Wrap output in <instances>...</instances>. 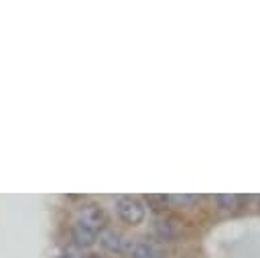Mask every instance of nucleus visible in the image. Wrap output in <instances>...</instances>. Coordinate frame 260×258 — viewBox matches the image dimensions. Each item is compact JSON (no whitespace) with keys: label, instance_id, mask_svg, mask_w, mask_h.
Wrapping results in <instances>:
<instances>
[{"label":"nucleus","instance_id":"423d86ee","mask_svg":"<svg viewBox=\"0 0 260 258\" xmlns=\"http://www.w3.org/2000/svg\"><path fill=\"white\" fill-rule=\"evenodd\" d=\"M215 201H217V205H219L221 209L232 211V209L236 207V203H238V195H232V193H217V195H215Z\"/></svg>","mask_w":260,"mask_h":258},{"label":"nucleus","instance_id":"0eeeda50","mask_svg":"<svg viewBox=\"0 0 260 258\" xmlns=\"http://www.w3.org/2000/svg\"><path fill=\"white\" fill-rule=\"evenodd\" d=\"M154 230H156V234H158L162 240H171V238L175 236V232H173V228H171L169 221H156V223H154Z\"/></svg>","mask_w":260,"mask_h":258},{"label":"nucleus","instance_id":"6e6552de","mask_svg":"<svg viewBox=\"0 0 260 258\" xmlns=\"http://www.w3.org/2000/svg\"><path fill=\"white\" fill-rule=\"evenodd\" d=\"M175 199H177L179 203H185V205H189V203L197 201L199 197H197V195H175Z\"/></svg>","mask_w":260,"mask_h":258},{"label":"nucleus","instance_id":"f03ea898","mask_svg":"<svg viewBox=\"0 0 260 258\" xmlns=\"http://www.w3.org/2000/svg\"><path fill=\"white\" fill-rule=\"evenodd\" d=\"M116 211H118L120 219L126 221L128 225H138L146 215L144 203L136 197H130V195H124L116 201Z\"/></svg>","mask_w":260,"mask_h":258},{"label":"nucleus","instance_id":"20e7f679","mask_svg":"<svg viewBox=\"0 0 260 258\" xmlns=\"http://www.w3.org/2000/svg\"><path fill=\"white\" fill-rule=\"evenodd\" d=\"M71 238H73V242H75L77 246H81V248H87V246H91V244L98 240V236H95L93 232L85 230V228L79 225V223H75V225L71 228Z\"/></svg>","mask_w":260,"mask_h":258},{"label":"nucleus","instance_id":"39448f33","mask_svg":"<svg viewBox=\"0 0 260 258\" xmlns=\"http://www.w3.org/2000/svg\"><path fill=\"white\" fill-rule=\"evenodd\" d=\"M132 258H158V254L148 242H136L132 248Z\"/></svg>","mask_w":260,"mask_h":258},{"label":"nucleus","instance_id":"1a4fd4ad","mask_svg":"<svg viewBox=\"0 0 260 258\" xmlns=\"http://www.w3.org/2000/svg\"><path fill=\"white\" fill-rule=\"evenodd\" d=\"M89 258H98V256H89Z\"/></svg>","mask_w":260,"mask_h":258},{"label":"nucleus","instance_id":"7ed1b4c3","mask_svg":"<svg viewBox=\"0 0 260 258\" xmlns=\"http://www.w3.org/2000/svg\"><path fill=\"white\" fill-rule=\"evenodd\" d=\"M98 240H100V244H102L106 250H110V252H122V250H124V238H122V234L116 232V230L104 228V230L98 234Z\"/></svg>","mask_w":260,"mask_h":258},{"label":"nucleus","instance_id":"f257e3e1","mask_svg":"<svg viewBox=\"0 0 260 258\" xmlns=\"http://www.w3.org/2000/svg\"><path fill=\"white\" fill-rule=\"evenodd\" d=\"M106 221H108V217H106V211L102 209V205H98V203H85V205L79 207L77 223L83 225L85 230L93 232L95 236L106 228Z\"/></svg>","mask_w":260,"mask_h":258}]
</instances>
